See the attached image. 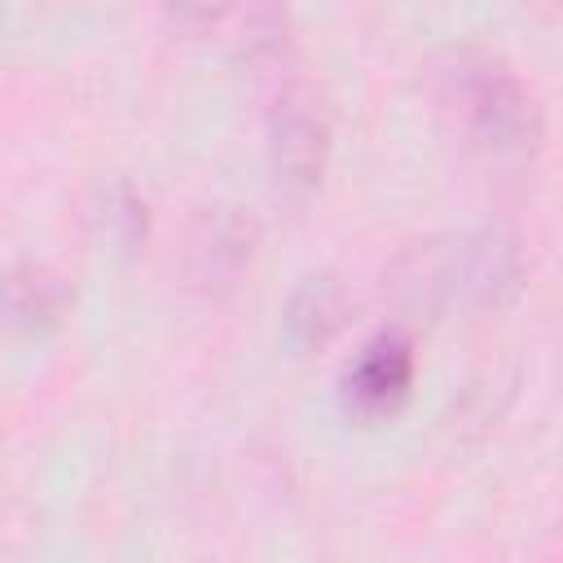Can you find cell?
I'll use <instances>...</instances> for the list:
<instances>
[{
  "mask_svg": "<svg viewBox=\"0 0 563 563\" xmlns=\"http://www.w3.org/2000/svg\"><path fill=\"white\" fill-rule=\"evenodd\" d=\"M88 216H92L97 238L110 242L114 251H141L145 238H150V207H145V198L128 180L101 185Z\"/></svg>",
  "mask_w": 563,
  "mask_h": 563,
  "instance_id": "ba28073f",
  "label": "cell"
},
{
  "mask_svg": "<svg viewBox=\"0 0 563 563\" xmlns=\"http://www.w3.org/2000/svg\"><path fill=\"white\" fill-rule=\"evenodd\" d=\"M255 242H260V224L229 202H211L202 207L180 242V277L189 290L198 295H229L242 273L255 260Z\"/></svg>",
  "mask_w": 563,
  "mask_h": 563,
  "instance_id": "277c9868",
  "label": "cell"
},
{
  "mask_svg": "<svg viewBox=\"0 0 563 563\" xmlns=\"http://www.w3.org/2000/svg\"><path fill=\"white\" fill-rule=\"evenodd\" d=\"M233 9H238V0H163L167 26H172L176 35H185V40L211 35Z\"/></svg>",
  "mask_w": 563,
  "mask_h": 563,
  "instance_id": "30bf717a",
  "label": "cell"
},
{
  "mask_svg": "<svg viewBox=\"0 0 563 563\" xmlns=\"http://www.w3.org/2000/svg\"><path fill=\"white\" fill-rule=\"evenodd\" d=\"M75 308V286L44 260H18L0 273V321L26 339L53 334Z\"/></svg>",
  "mask_w": 563,
  "mask_h": 563,
  "instance_id": "8992f818",
  "label": "cell"
},
{
  "mask_svg": "<svg viewBox=\"0 0 563 563\" xmlns=\"http://www.w3.org/2000/svg\"><path fill=\"white\" fill-rule=\"evenodd\" d=\"M528 277L523 246L506 229L435 233L409 242L387 268V295L400 312L440 321L449 312H501Z\"/></svg>",
  "mask_w": 563,
  "mask_h": 563,
  "instance_id": "6da1fadb",
  "label": "cell"
},
{
  "mask_svg": "<svg viewBox=\"0 0 563 563\" xmlns=\"http://www.w3.org/2000/svg\"><path fill=\"white\" fill-rule=\"evenodd\" d=\"M347 312H352L347 286H343L334 273H308V277L290 290L286 312H282L286 343H290L295 352H317V347H325V343L347 325Z\"/></svg>",
  "mask_w": 563,
  "mask_h": 563,
  "instance_id": "52a82bcc",
  "label": "cell"
},
{
  "mask_svg": "<svg viewBox=\"0 0 563 563\" xmlns=\"http://www.w3.org/2000/svg\"><path fill=\"white\" fill-rule=\"evenodd\" d=\"M435 114L488 158H532L545 114L519 70L484 44H449L427 66Z\"/></svg>",
  "mask_w": 563,
  "mask_h": 563,
  "instance_id": "7a4b0ae2",
  "label": "cell"
},
{
  "mask_svg": "<svg viewBox=\"0 0 563 563\" xmlns=\"http://www.w3.org/2000/svg\"><path fill=\"white\" fill-rule=\"evenodd\" d=\"M413 378H418L413 339L400 325H387L347 361V369L339 378V396L352 418L383 422V418L400 413V405L413 391Z\"/></svg>",
  "mask_w": 563,
  "mask_h": 563,
  "instance_id": "5b68a950",
  "label": "cell"
},
{
  "mask_svg": "<svg viewBox=\"0 0 563 563\" xmlns=\"http://www.w3.org/2000/svg\"><path fill=\"white\" fill-rule=\"evenodd\" d=\"M330 145H334V128L321 88H312L308 79L282 84L268 110V172L277 194H286L290 202L312 198L325 180Z\"/></svg>",
  "mask_w": 563,
  "mask_h": 563,
  "instance_id": "3957f363",
  "label": "cell"
},
{
  "mask_svg": "<svg viewBox=\"0 0 563 563\" xmlns=\"http://www.w3.org/2000/svg\"><path fill=\"white\" fill-rule=\"evenodd\" d=\"M242 57L251 66H273V62H286L290 53V13H286V0H255L251 13H246V26H242Z\"/></svg>",
  "mask_w": 563,
  "mask_h": 563,
  "instance_id": "9c48e42d",
  "label": "cell"
}]
</instances>
